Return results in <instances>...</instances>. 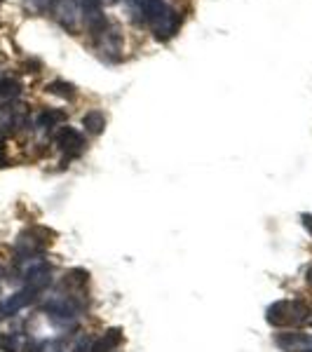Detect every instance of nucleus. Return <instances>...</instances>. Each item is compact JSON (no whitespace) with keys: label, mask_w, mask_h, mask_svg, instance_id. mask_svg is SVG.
<instances>
[{"label":"nucleus","mask_w":312,"mask_h":352,"mask_svg":"<svg viewBox=\"0 0 312 352\" xmlns=\"http://www.w3.org/2000/svg\"><path fill=\"white\" fill-rule=\"evenodd\" d=\"M61 120H66L64 111H43L41 116H38V127H54V124Z\"/></svg>","instance_id":"13"},{"label":"nucleus","mask_w":312,"mask_h":352,"mask_svg":"<svg viewBox=\"0 0 312 352\" xmlns=\"http://www.w3.org/2000/svg\"><path fill=\"white\" fill-rule=\"evenodd\" d=\"M21 94V85L14 80V78H3L0 80V96L3 99H14V96Z\"/></svg>","instance_id":"12"},{"label":"nucleus","mask_w":312,"mask_h":352,"mask_svg":"<svg viewBox=\"0 0 312 352\" xmlns=\"http://www.w3.org/2000/svg\"><path fill=\"white\" fill-rule=\"evenodd\" d=\"M141 10H144L146 21L151 24L153 33L160 41L177 36L181 26V16L167 5V0H141Z\"/></svg>","instance_id":"2"},{"label":"nucleus","mask_w":312,"mask_h":352,"mask_svg":"<svg viewBox=\"0 0 312 352\" xmlns=\"http://www.w3.org/2000/svg\"><path fill=\"white\" fill-rule=\"evenodd\" d=\"M24 340L19 333H0V352H21Z\"/></svg>","instance_id":"11"},{"label":"nucleus","mask_w":312,"mask_h":352,"mask_svg":"<svg viewBox=\"0 0 312 352\" xmlns=\"http://www.w3.org/2000/svg\"><path fill=\"white\" fill-rule=\"evenodd\" d=\"M122 329H109L96 340H92V352H115L122 345Z\"/></svg>","instance_id":"9"},{"label":"nucleus","mask_w":312,"mask_h":352,"mask_svg":"<svg viewBox=\"0 0 312 352\" xmlns=\"http://www.w3.org/2000/svg\"><path fill=\"white\" fill-rule=\"evenodd\" d=\"M305 280H308V285L312 287V265L308 268V272H305Z\"/></svg>","instance_id":"16"},{"label":"nucleus","mask_w":312,"mask_h":352,"mask_svg":"<svg viewBox=\"0 0 312 352\" xmlns=\"http://www.w3.org/2000/svg\"><path fill=\"white\" fill-rule=\"evenodd\" d=\"M45 247H47V240H41V237L36 235V230L21 232L19 240H16V254H19L21 258L38 256V254L45 252Z\"/></svg>","instance_id":"8"},{"label":"nucleus","mask_w":312,"mask_h":352,"mask_svg":"<svg viewBox=\"0 0 312 352\" xmlns=\"http://www.w3.org/2000/svg\"><path fill=\"white\" fill-rule=\"evenodd\" d=\"M300 219H303V226H305V230L312 235V217L310 214H300Z\"/></svg>","instance_id":"15"},{"label":"nucleus","mask_w":312,"mask_h":352,"mask_svg":"<svg viewBox=\"0 0 312 352\" xmlns=\"http://www.w3.org/2000/svg\"><path fill=\"white\" fill-rule=\"evenodd\" d=\"M54 144H56V148H59L61 153H66L68 157L80 155L82 148H85L82 134L78 132V129H73V127H59V129H56Z\"/></svg>","instance_id":"5"},{"label":"nucleus","mask_w":312,"mask_h":352,"mask_svg":"<svg viewBox=\"0 0 312 352\" xmlns=\"http://www.w3.org/2000/svg\"><path fill=\"white\" fill-rule=\"evenodd\" d=\"M47 89H49V92H52V94H61V96H66V99H71V96H76V89H73V85H68V82H52Z\"/></svg>","instance_id":"14"},{"label":"nucleus","mask_w":312,"mask_h":352,"mask_svg":"<svg viewBox=\"0 0 312 352\" xmlns=\"http://www.w3.org/2000/svg\"><path fill=\"white\" fill-rule=\"evenodd\" d=\"M275 343L280 345L285 352H310L312 350V333H300V331H285L277 333Z\"/></svg>","instance_id":"6"},{"label":"nucleus","mask_w":312,"mask_h":352,"mask_svg":"<svg viewBox=\"0 0 312 352\" xmlns=\"http://www.w3.org/2000/svg\"><path fill=\"white\" fill-rule=\"evenodd\" d=\"M36 298H38V294H33L31 289L21 287L19 292L12 294V296L5 300L3 305H0V315H3V317H12V315H16L19 310H24L26 305H31Z\"/></svg>","instance_id":"7"},{"label":"nucleus","mask_w":312,"mask_h":352,"mask_svg":"<svg viewBox=\"0 0 312 352\" xmlns=\"http://www.w3.org/2000/svg\"><path fill=\"white\" fill-rule=\"evenodd\" d=\"M5 164V151H3V146H0V167Z\"/></svg>","instance_id":"17"},{"label":"nucleus","mask_w":312,"mask_h":352,"mask_svg":"<svg viewBox=\"0 0 312 352\" xmlns=\"http://www.w3.org/2000/svg\"><path fill=\"white\" fill-rule=\"evenodd\" d=\"M78 296H71V294H59V296H52L47 303L43 305V310L47 312V317H52L54 322H71L76 317H80L85 308H87V300Z\"/></svg>","instance_id":"3"},{"label":"nucleus","mask_w":312,"mask_h":352,"mask_svg":"<svg viewBox=\"0 0 312 352\" xmlns=\"http://www.w3.org/2000/svg\"><path fill=\"white\" fill-rule=\"evenodd\" d=\"M310 317H312L310 305L298 298L275 300V303L268 305V310H265V322L275 329H298V327L308 324Z\"/></svg>","instance_id":"1"},{"label":"nucleus","mask_w":312,"mask_h":352,"mask_svg":"<svg viewBox=\"0 0 312 352\" xmlns=\"http://www.w3.org/2000/svg\"><path fill=\"white\" fill-rule=\"evenodd\" d=\"M52 285V265L45 263V261H38V263H33L31 268L26 270L24 275V287L31 289L33 294H41Z\"/></svg>","instance_id":"4"},{"label":"nucleus","mask_w":312,"mask_h":352,"mask_svg":"<svg viewBox=\"0 0 312 352\" xmlns=\"http://www.w3.org/2000/svg\"><path fill=\"white\" fill-rule=\"evenodd\" d=\"M82 127H85V132L87 134H101L106 129V116L101 111H89V113H85V118H82Z\"/></svg>","instance_id":"10"}]
</instances>
